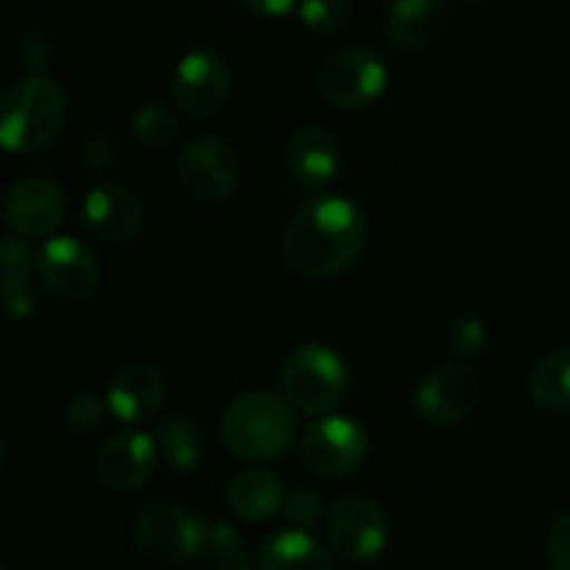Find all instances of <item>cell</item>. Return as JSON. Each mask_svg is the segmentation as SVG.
Instances as JSON below:
<instances>
[{
  "label": "cell",
  "instance_id": "obj_37",
  "mask_svg": "<svg viewBox=\"0 0 570 570\" xmlns=\"http://www.w3.org/2000/svg\"><path fill=\"white\" fill-rule=\"evenodd\" d=\"M0 570H3V568H0Z\"/></svg>",
  "mask_w": 570,
  "mask_h": 570
},
{
  "label": "cell",
  "instance_id": "obj_30",
  "mask_svg": "<svg viewBox=\"0 0 570 570\" xmlns=\"http://www.w3.org/2000/svg\"><path fill=\"white\" fill-rule=\"evenodd\" d=\"M37 306V289H33L31 278H17L0 287V309L3 315L14 317V321H26Z\"/></svg>",
  "mask_w": 570,
  "mask_h": 570
},
{
  "label": "cell",
  "instance_id": "obj_13",
  "mask_svg": "<svg viewBox=\"0 0 570 570\" xmlns=\"http://www.w3.org/2000/svg\"><path fill=\"white\" fill-rule=\"evenodd\" d=\"M6 223L22 239L53 237L56 228L65 223L67 200L56 181L42 176H31L17 181L9 189L3 204Z\"/></svg>",
  "mask_w": 570,
  "mask_h": 570
},
{
  "label": "cell",
  "instance_id": "obj_2",
  "mask_svg": "<svg viewBox=\"0 0 570 570\" xmlns=\"http://www.w3.org/2000/svg\"><path fill=\"white\" fill-rule=\"evenodd\" d=\"M226 449L245 462H276L293 449L298 417L293 404L276 393L250 390L228 404L220 421Z\"/></svg>",
  "mask_w": 570,
  "mask_h": 570
},
{
  "label": "cell",
  "instance_id": "obj_11",
  "mask_svg": "<svg viewBox=\"0 0 570 570\" xmlns=\"http://www.w3.org/2000/svg\"><path fill=\"white\" fill-rule=\"evenodd\" d=\"M482 401V382L462 362L440 365L417 384L415 410L432 426H454L468 421Z\"/></svg>",
  "mask_w": 570,
  "mask_h": 570
},
{
  "label": "cell",
  "instance_id": "obj_24",
  "mask_svg": "<svg viewBox=\"0 0 570 570\" xmlns=\"http://www.w3.org/2000/svg\"><path fill=\"white\" fill-rule=\"evenodd\" d=\"M131 131L142 148L159 150L176 139L178 134V120L167 106L161 104H145L134 111L131 117Z\"/></svg>",
  "mask_w": 570,
  "mask_h": 570
},
{
  "label": "cell",
  "instance_id": "obj_1",
  "mask_svg": "<svg viewBox=\"0 0 570 570\" xmlns=\"http://www.w3.org/2000/svg\"><path fill=\"white\" fill-rule=\"evenodd\" d=\"M367 245V223L360 206L323 195L295 212L282 250L293 271L309 278L340 276L360 262Z\"/></svg>",
  "mask_w": 570,
  "mask_h": 570
},
{
  "label": "cell",
  "instance_id": "obj_29",
  "mask_svg": "<svg viewBox=\"0 0 570 570\" xmlns=\"http://www.w3.org/2000/svg\"><path fill=\"white\" fill-rule=\"evenodd\" d=\"M33 256L22 237H0V287L17 278H31Z\"/></svg>",
  "mask_w": 570,
  "mask_h": 570
},
{
  "label": "cell",
  "instance_id": "obj_5",
  "mask_svg": "<svg viewBox=\"0 0 570 570\" xmlns=\"http://www.w3.org/2000/svg\"><path fill=\"white\" fill-rule=\"evenodd\" d=\"M209 523L178 504H150L134 521V543L161 566H187L206 551Z\"/></svg>",
  "mask_w": 570,
  "mask_h": 570
},
{
  "label": "cell",
  "instance_id": "obj_15",
  "mask_svg": "<svg viewBox=\"0 0 570 570\" xmlns=\"http://www.w3.org/2000/svg\"><path fill=\"white\" fill-rule=\"evenodd\" d=\"M167 395V382L159 367L134 362L115 373L106 393V406L122 423H142L161 410Z\"/></svg>",
  "mask_w": 570,
  "mask_h": 570
},
{
  "label": "cell",
  "instance_id": "obj_12",
  "mask_svg": "<svg viewBox=\"0 0 570 570\" xmlns=\"http://www.w3.org/2000/svg\"><path fill=\"white\" fill-rule=\"evenodd\" d=\"M33 273L61 301H83L98 284L95 254L76 237H50L33 256Z\"/></svg>",
  "mask_w": 570,
  "mask_h": 570
},
{
  "label": "cell",
  "instance_id": "obj_17",
  "mask_svg": "<svg viewBox=\"0 0 570 570\" xmlns=\"http://www.w3.org/2000/svg\"><path fill=\"white\" fill-rule=\"evenodd\" d=\"M287 170L301 187L321 189L334 181L340 170V142L321 126L295 128L284 150Z\"/></svg>",
  "mask_w": 570,
  "mask_h": 570
},
{
  "label": "cell",
  "instance_id": "obj_22",
  "mask_svg": "<svg viewBox=\"0 0 570 570\" xmlns=\"http://www.w3.org/2000/svg\"><path fill=\"white\" fill-rule=\"evenodd\" d=\"M159 443L173 471L189 473L200 465V460H204L200 432L187 415L167 417L159 429Z\"/></svg>",
  "mask_w": 570,
  "mask_h": 570
},
{
  "label": "cell",
  "instance_id": "obj_36",
  "mask_svg": "<svg viewBox=\"0 0 570 570\" xmlns=\"http://www.w3.org/2000/svg\"><path fill=\"white\" fill-rule=\"evenodd\" d=\"M473 3H482V0H473Z\"/></svg>",
  "mask_w": 570,
  "mask_h": 570
},
{
  "label": "cell",
  "instance_id": "obj_32",
  "mask_svg": "<svg viewBox=\"0 0 570 570\" xmlns=\"http://www.w3.org/2000/svg\"><path fill=\"white\" fill-rule=\"evenodd\" d=\"M56 50H53V42H50V37H45V33L33 31V33H26L20 42V59L22 65L28 67L31 72H42L45 67L53 61Z\"/></svg>",
  "mask_w": 570,
  "mask_h": 570
},
{
  "label": "cell",
  "instance_id": "obj_27",
  "mask_svg": "<svg viewBox=\"0 0 570 570\" xmlns=\"http://www.w3.org/2000/svg\"><path fill=\"white\" fill-rule=\"evenodd\" d=\"M484 343H488V326H484V321H479V317H471V315L451 323L449 334H445V345H449V351L454 356H462V360L476 356L479 351L484 348Z\"/></svg>",
  "mask_w": 570,
  "mask_h": 570
},
{
  "label": "cell",
  "instance_id": "obj_6",
  "mask_svg": "<svg viewBox=\"0 0 570 570\" xmlns=\"http://www.w3.org/2000/svg\"><path fill=\"white\" fill-rule=\"evenodd\" d=\"M323 100L343 111L367 109L387 89V67L367 48H348L328 56L317 72Z\"/></svg>",
  "mask_w": 570,
  "mask_h": 570
},
{
  "label": "cell",
  "instance_id": "obj_7",
  "mask_svg": "<svg viewBox=\"0 0 570 570\" xmlns=\"http://www.w3.org/2000/svg\"><path fill=\"white\" fill-rule=\"evenodd\" d=\"M301 460L323 479L354 473L367 456V434L345 415H321L304 429L298 440Z\"/></svg>",
  "mask_w": 570,
  "mask_h": 570
},
{
  "label": "cell",
  "instance_id": "obj_28",
  "mask_svg": "<svg viewBox=\"0 0 570 570\" xmlns=\"http://www.w3.org/2000/svg\"><path fill=\"white\" fill-rule=\"evenodd\" d=\"M106 410H109L106 401H100L89 390H81V393L70 395V401L65 404V421L76 432H92V429H98L104 423Z\"/></svg>",
  "mask_w": 570,
  "mask_h": 570
},
{
  "label": "cell",
  "instance_id": "obj_20",
  "mask_svg": "<svg viewBox=\"0 0 570 570\" xmlns=\"http://www.w3.org/2000/svg\"><path fill=\"white\" fill-rule=\"evenodd\" d=\"M387 28L393 42L401 48H429L443 28V3L440 0H393Z\"/></svg>",
  "mask_w": 570,
  "mask_h": 570
},
{
  "label": "cell",
  "instance_id": "obj_31",
  "mask_svg": "<svg viewBox=\"0 0 570 570\" xmlns=\"http://www.w3.org/2000/svg\"><path fill=\"white\" fill-rule=\"evenodd\" d=\"M546 560L554 570H570V510L557 515L546 534Z\"/></svg>",
  "mask_w": 570,
  "mask_h": 570
},
{
  "label": "cell",
  "instance_id": "obj_21",
  "mask_svg": "<svg viewBox=\"0 0 570 570\" xmlns=\"http://www.w3.org/2000/svg\"><path fill=\"white\" fill-rule=\"evenodd\" d=\"M529 395L549 412H570V345L546 354L529 373Z\"/></svg>",
  "mask_w": 570,
  "mask_h": 570
},
{
  "label": "cell",
  "instance_id": "obj_4",
  "mask_svg": "<svg viewBox=\"0 0 570 570\" xmlns=\"http://www.w3.org/2000/svg\"><path fill=\"white\" fill-rule=\"evenodd\" d=\"M348 387L343 356L321 343H306L282 367V393L304 415H326Z\"/></svg>",
  "mask_w": 570,
  "mask_h": 570
},
{
  "label": "cell",
  "instance_id": "obj_26",
  "mask_svg": "<svg viewBox=\"0 0 570 570\" xmlns=\"http://www.w3.org/2000/svg\"><path fill=\"white\" fill-rule=\"evenodd\" d=\"M323 510H326V504H323L321 493L312 488H295L284 495L282 512L293 529H304V532L315 529L321 523Z\"/></svg>",
  "mask_w": 570,
  "mask_h": 570
},
{
  "label": "cell",
  "instance_id": "obj_16",
  "mask_svg": "<svg viewBox=\"0 0 570 570\" xmlns=\"http://www.w3.org/2000/svg\"><path fill=\"white\" fill-rule=\"evenodd\" d=\"M83 223L106 243H128L142 228V204L120 184H98L83 198Z\"/></svg>",
  "mask_w": 570,
  "mask_h": 570
},
{
  "label": "cell",
  "instance_id": "obj_34",
  "mask_svg": "<svg viewBox=\"0 0 570 570\" xmlns=\"http://www.w3.org/2000/svg\"><path fill=\"white\" fill-rule=\"evenodd\" d=\"M245 11H250L254 17H267V20H276V17L289 14V11L298 6V0H239Z\"/></svg>",
  "mask_w": 570,
  "mask_h": 570
},
{
  "label": "cell",
  "instance_id": "obj_23",
  "mask_svg": "<svg viewBox=\"0 0 570 570\" xmlns=\"http://www.w3.org/2000/svg\"><path fill=\"white\" fill-rule=\"evenodd\" d=\"M206 554L212 557V566L217 570H256V557H250L248 543L245 538H239L232 523L209 527Z\"/></svg>",
  "mask_w": 570,
  "mask_h": 570
},
{
  "label": "cell",
  "instance_id": "obj_3",
  "mask_svg": "<svg viewBox=\"0 0 570 570\" xmlns=\"http://www.w3.org/2000/svg\"><path fill=\"white\" fill-rule=\"evenodd\" d=\"M67 120V92L48 76H31L0 92V150L33 154L53 142Z\"/></svg>",
  "mask_w": 570,
  "mask_h": 570
},
{
  "label": "cell",
  "instance_id": "obj_18",
  "mask_svg": "<svg viewBox=\"0 0 570 570\" xmlns=\"http://www.w3.org/2000/svg\"><path fill=\"white\" fill-rule=\"evenodd\" d=\"M256 570H334L332 554L304 529L271 534L256 554Z\"/></svg>",
  "mask_w": 570,
  "mask_h": 570
},
{
  "label": "cell",
  "instance_id": "obj_35",
  "mask_svg": "<svg viewBox=\"0 0 570 570\" xmlns=\"http://www.w3.org/2000/svg\"><path fill=\"white\" fill-rule=\"evenodd\" d=\"M0 468H3V438H0Z\"/></svg>",
  "mask_w": 570,
  "mask_h": 570
},
{
  "label": "cell",
  "instance_id": "obj_19",
  "mask_svg": "<svg viewBox=\"0 0 570 570\" xmlns=\"http://www.w3.org/2000/svg\"><path fill=\"white\" fill-rule=\"evenodd\" d=\"M228 507L245 523L271 521L284 507L282 479L273 471H265V468L243 471L228 488Z\"/></svg>",
  "mask_w": 570,
  "mask_h": 570
},
{
  "label": "cell",
  "instance_id": "obj_8",
  "mask_svg": "<svg viewBox=\"0 0 570 570\" xmlns=\"http://www.w3.org/2000/svg\"><path fill=\"white\" fill-rule=\"evenodd\" d=\"M393 534V523L382 504L365 495H345L328 512L332 549L348 562H371L384 554Z\"/></svg>",
  "mask_w": 570,
  "mask_h": 570
},
{
  "label": "cell",
  "instance_id": "obj_33",
  "mask_svg": "<svg viewBox=\"0 0 570 570\" xmlns=\"http://www.w3.org/2000/svg\"><path fill=\"white\" fill-rule=\"evenodd\" d=\"M83 159L92 170H106L115 165V142L109 137H92L83 145Z\"/></svg>",
  "mask_w": 570,
  "mask_h": 570
},
{
  "label": "cell",
  "instance_id": "obj_25",
  "mask_svg": "<svg viewBox=\"0 0 570 570\" xmlns=\"http://www.w3.org/2000/svg\"><path fill=\"white\" fill-rule=\"evenodd\" d=\"M298 17L309 31L334 33L348 22L351 0H301Z\"/></svg>",
  "mask_w": 570,
  "mask_h": 570
},
{
  "label": "cell",
  "instance_id": "obj_9",
  "mask_svg": "<svg viewBox=\"0 0 570 570\" xmlns=\"http://www.w3.org/2000/svg\"><path fill=\"white\" fill-rule=\"evenodd\" d=\"M239 159L232 145L217 134L193 137L178 154V181L184 193L204 204H217L234 193Z\"/></svg>",
  "mask_w": 570,
  "mask_h": 570
},
{
  "label": "cell",
  "instance_id": "obj_14",
  "mask_svg": "<svg viewBox=\"0 0 570 570\" xmlns=\"http://www.w3.org/2000/svg\"><path fill=\"white\" fill-rule=\"evenodd\" d=\"M156 471V440L145 432H120L98 451V479L115 493L139 490Z\"/></svg>",
  "mask_w": 570,
  "mask_h": 570
},
{
  "label": "cell",
  "instance_id": "obj_10",
  "mask_svg": "<svg viewBox=\"0 0 570 570\" xmlns=\"http://www.w3.org/2000/svg\"><path fill=\"white\" fill-rule=\"evenodd\" d=\"M232 92V70L215 50H193L181 56L170 78V95L193 120H206L226 106Z\"/></svg>",
  "mask_w": 570,
  "mask_h": 570
}]
</instances>
